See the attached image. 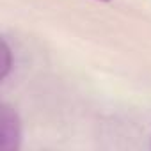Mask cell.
Instances as JSON below:
<instances>
[{
    "label": "cell",
    "instance_id": "cell-2",
    "mask_svg": "<svg viewBox=\"0 0 151 151\" xmlns=\"http://www.w3.org/2000/svg\"><path fill=\"white\" fill-rule=\"evenodd\" d=\"M11 66H13V60H11V48L9 45L6 43V39L2 41V68H0V78H6L9 71H11Z\"/></svg>",
    "mask_w": 151,
    "mask_h": 151
},
{
    "label": "cell",
    "instance_id": "cell-3",
    "mask_svg": "<svg viewBox=\"0 0 151 151\" xmlns=\"http://www.w3.org/2000/svg\"><path fill=\"white\" fill-rule=\"evenodd\" d=\"M100 2H110V0H100Z\"/></svg>",
    "mask_w": 151,
    "mask_h": 151
},
{
    "label": "cell",
    "instance_id": "cell-1",
    "mask_svg": "<svg viewBox=\"0 0 151 151\" xmlns=\"http://www.w3.org/2000/svg\"><path fill=\"white\" fill-rule=\"evenodd\" d=\"M22 142V123L18 114L9 107L2 105L0 109V147L4 151H14Z\"/></svg>",
    "mask_w": 151,
    "mask_h": 151
}]
</instances>
